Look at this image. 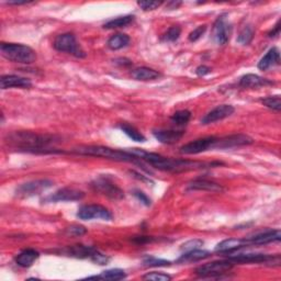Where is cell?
<instances>
[{"label": "cell", "mask_w": 281, "mask_h": 281, "mask_svg": "<svg viewBox=\"0 0 281 281\" xmlns=\"http://www.w3.org/2000/svg\"><path fill=\"white\" fill-rule=\"evenodd\" d=\"M29 3H31V2H27V0H20V2H19V0H18V2H17V0H16V2H8L9 5H17V6L18 5H25V4H29Z\"/></svg>", "instance_id": "f6af8a7d"}, {"label": "cell", "mask_w": 281, "mask_h": 281, "mask_svg": "<svg viewBox=\"0 0 281 281\" xmlns=\"http://www.w3.org/2000/svg\"><path fill=\"white\" fill-rule=\"evenodd\" d=\"M211 73V68L206 66V65H202V66H199L197 69H195V74L198 76H206L208 74Z\"/></svg>", "instance_id": "b9f144b4"}, {"label": "cell", "mask_w": 281, "mask_h": 281, "mask_svg": "<svg viewBox=\"0 0 281 281\" xmlns=\"http://www.w3.org/2000/svg\"><path fill=\"white\" fill-rule=\"evenodd\" d=\"M66 232L70 235H75V236H81V235L86 234L87 230L84 226H81V225H73V226L68 227Z\"/></svg>", "instance_id": "60d3db41"}, {"label": "cell", "mask_w": 281, "mask_h": 281, "mask_svg": "<svg viewBox=\"0 0 281 281\" xmlns=\"http://www.w3.org/2000/svg\"><path fill=\"white\" fill-rule=\"evenodd\" d=\"M91 187L97 192H100L106 197L113 199V200H121L124 198V192L117 187L112 180H110L107 177H99L91 182Z\"/></svg>", "instance_id": "ba28073f"}, {"label": "cell", "mask_w": 281, "mask_h": 281, "mask_svg": "<svg viewBox=\"0 0 281 281\" xmlns=\"http://www.w3.org/2000/svg\"><path fill=\"white\" fill-rule=\"evenodd\" d=\"M143 279H145V280H153V281H169V280H172V277L169 276V274H167V273L153 271V272L146 273L145 276H143Z\"/></svg>", "instance_id": "e575fe53"}, {"label": "cell", "mask_w": 281, "mask_h": 281, "mask_svg": "<svg viewBox=\"0 0 281 281\" xmlns=\"http://www.w3.org/2000/svg\"><path fill=\"white\" fill-rule=\"evenodd\" d=\"M52 186H53V181L49 179L32 180L19 186L16 189V194L19 198H29L32 195L40 194L41 192L48 190Z\"/></svg>", "instance_id": "52a82bcc"}, {"label": "cell", "mask_w": 281, "mask_h": 281, "mask_svg": "<svg viewBox=\"0 0 281 281\" xmlns=\"http://www.w3.org/2000/svg\"><path fill=\"white\" fill-rule=\"evenodd\" d=\"M131 75H132L134 79L141 81V82L154 81V79H157L158 77H160V74L158 73L157 70H155L153 68H148V67L136 68V69L132 70Z\"/></svg>", "instance_id": "cb8c5ba5"}, {"label": "cell", "mask_w": 281, "mask_h": 281, "mask_svg": "<svg viewBox=\"0 0 281 281\" xmlns=\"http://www.w3.org/2000/svg\"><path fill=\"white\" fill-rule=\"evenodd\" d=\"M153 135L157 141L163 144H175L182 139L185 135L184 131L176 130H154Z\"/></svg>", "instance_id": "9a60e30c"}, {"label": "cell", "mask_w": 281, "mask_h": 281, "mask_svg": "<svg viewBox=\"0 0 281 281\" xmlns=\"http://www.w3.org/2000/svg\"><path fill=\"white\" fill-rule=\"evenodd\" d=\"M250 245L248 239H239V238H228L225 240H222L215 247V252L217 253H232L234 251H237L242 247H245Z\"/></svg>", "instance_id": "e0dca14e"}, {"label": "cell", "mask_w": 281, "mask_h": 281, "mask_svg": "<svg viewBox=\"0 0 281 281\" xmlns=\"http://www.w3.org/2000/svg\"><path fill=\"white\" fill-rule=\"evenodd\" d=\"M70 152L78 155L103 157V158H108L115 162H128V163H136V164H140L139 158L135 157L134 155L130 154L127 151H120V149H113V148L100 146V145H81V146L74 147Z\"/></svg>", "instance_id": "3957f363"}, {"label": "cell", "mask_w": 281, "mask_h": 281, "mask_svg": "<svg viewBox=\"0 0 281 281\" xmlns=\"http://www.w3.org/2000/svg\"><path fill=\"white\" fill-rule=\"evenodd\" d=\"M188 190H204V191H211V192H222L224 188L221 185L206 179H197L191 181L188 185Z\"/></svg>", "instance_id": "ac0fdd59"}, {"label": "cell", "mask_w": 281, "mask_h": 281, "mask_svg": "<svg viewBox=\"0 0 281 281\" xmlns=\"http://www.w3.org/2000/svg\"><path fill=\"white\" fill-rule=\"evenodd\" d=\"M180 34H181V29L179 27H177V25H174V27L169 28L166 33L163 35V41L175 42L178 40Z\"/></svg>", "instance_id": "d6a6232c"}, {"label": "cell", "mask_w": 281, "mask_h": 281, "mask_svg": "<svg viewBox=\"0 0 281 281\" xmlns=\"http://www.w3.org/2000/svg\"><path fill=\"white\" fill-rule=\"evenodd\" d=\"M254 34L255 31L252 25H246V27H244L243 30L239 32L237 36V42L242 45H248L253 41Z\"/></svg>", "instance_id": "4dcf8cb0"}, {"label": "cell", "mask_w": 281, "mask_h": 281, "mask_svg": "<svg viewBox=\"0 0 281 281\" xmlns=\"http://www.w3.org/2000/svg\"><path fill=\"white\" fill-rule=\"evenodd\" d=\"M211 256V253L204 250H192L186 252L184 255H181V257L177 260L178 263H195V261H200L202 259L209 258Z\"/></svg>", "instance_id": "d4e9b609"}, {"label": "cell", "mask_w": 281, "mask_h": 281, "mask_svg": "<svg viewBox=\"0 0 281 281\" xmlns=\"http://www.w3.org/2000/svg\"><path fill=\"white\" fill-rule=\"evenodd\" d=\"M181 5V2H169L167 5H166V8L167 9H177L179 6Z\"/></svg>", "instance_id": "ee69618b"}, {"label": "cell", "mask_w": 281, "mask_h": 281, "mask_svg": "<svg viewBox=\"0 0 281 281\" xmlns=\"http://www.w3.org/2000/svg\"><path fill=\"white\" fill-rule=\"evenodd\" d=\"M254 143V140L251 136L245 134H233L224 136L222 139H217L215 141L213 148H232V147H238L244 145H251Z\"/></svg>", "instance_id": "7c38bea8"}, {"label": "cell", "mask_w": 281, "mask_h": 281, "mask_svg": "<svg viewBox=\"0 0 281 281\" xmlns=\"http://www.w3.org/2000/svg\"><path fill=\"white\" fill-rule=\"evenodd\" d=\"M234 111L235 109L233 106H231V104H221V106L214 108L213 110L210 111V112L207 113L204 117H202L201 123L207 126V124L221 121L225 119V117L232 115L234 113Z\"/></svg>", "instance_id": "5bb4252c"}, {"label": "cell", "mask_w": 281, "mask_h": 281, "mask_svg": "<svg viewBox=\"0 0 281 281\" xmlns=\"http://www.w3.org/2000/svg\"><path fill=\"white\" fill-rule=\"evenodd\" d=\"M202 245H204V240L191 239V240L186 242L185 244H182L181 250L185 251V252H189V251H192V250H198V248H200Z\"/></svg>", "instance_id": "d590c367"}, {"label": "cell", "mask_w": 281, "mask_h": 281, "mask_svg": "<svg viewBox=\"0 0 281 281\" xmlns=\"http://www.w3.org/2000/svg\"><path fill=\"white\" fill-rule=\"evenodd\" d=\"M0 51H2V54L5 58L15 63L31 64L36 60L34 50L23 44L2 43Z\"/></svg>", "instance_id": "277c9868"}, {"label": "cell", "mask_w": 281, "mask_h": 281, "mask_svg": "<svg viewBox=\"0 0 281 281\" xmlns=\"http://www.w3.org/2000/svg\"><path fill=\"white\" fill-rule=\"evenodd\" d=\"M8 142L18 146L19 149L28 152L49 151V146L56 143L55 136L48 134H36L32 132H15L8 136Z\"/></svg>", "instance_id": "7a4b0ae2"}, {"label": "cell", "mask_w": 281, "mask_h": 281, "mask_svg": "<svg viewBox=\"0 0 281 281\" xmlns=\"http://www.w3.org/2000/svg\"><path fill=\"white\" fill-rule=\"evenodd\" d=\"M234 267V263L231 260H219L212 261L206 265H202L195 269V273L201 278H218L221 274L230 271Z\"/></svg>", "instance_id": "8992f818"}, {"label": "cell", "mask_w": 281, "mask_h": 281, "mask_svg": "<svg viewBox=\"0 0 281 281\" xmlns=\"http://www.w3.org/2000/svg\"><path fill=\"white\" fill-rule=\"evenodd\" d=\"M53 47L58 52L71 54L77 58L86 57V53L77 42L76 36L73 33H63L57 35L54 40Z\"/></svg>", "instance_id": "5b68a950"}, {"label": "cell", "mask_w": 281, "mask_h": 281, "mask_svg": "<svg viewBox=\"0 0 281 281\" xmlns=\"http://www.w3.org/2000/svg\"><path fill=\"white\" fill-rule=\"evenodd\" d=\"M134 20V16H123V17H117L112 20L108 21L107 23L103 24V29H117V28H124L129 25L130 23H132Z\"/></svg>", "instance_id": "83f0119b"}, {"label": "cell", "mask_w": 281, "mask_h": 281, "mask_svg": "<svg viewBox=\"0 0 281 281\" xmlns=\"http://www.w3.org/2000/svg\"><path fill=\"white\" fill-rule=\"evenodd\" d=\"M139 7H141L144 11H152L157 9L162 5L160 2H139L137 3Z\"/></svg>", "instance_id": "74e56055"}, {"label": "cell", "mask_w": 281, "mask_h": 281, "mask_svg": "<svg viewBox=\"0 0 281 281\" xmlns=\"http://www.w3.org/2000/svg\"><path fill=\"white\" fill-rule=\"evenodd\" d=\"M263 104H265L266 107H268L269 109L276 110V111H280L281 110V99L280 96H271V97H267L265 99L261 100Z\"/></svg>", "instance_id": "836d02e7"}, {"label": "cell", "mask_w": 281, "mask_h": 281, "mask_svg": "<svg viewBox=\"0 0 281 281\" xmlns=\"http://www.w3.org/2000/svg\"><path fill=\"white\" fill-rule=\"evenodd\" d=\"M127 278V273L124 270L122 269H109L103 271L99 276H90L87 279H102V280H122V279H126Z\"/></svg>", "instance_id": "4316f807"}, {"label": "cell", "mask_w": 281, "mask_h": 281, "mask_svg": "<svg viewBox=\"0 0 281 281\" xmlns=\"http://www.w3.org/2000/svg\"><path fill=\"white\" fill-rule=\"evenodd\" d=\"M77 218L81 220H93V219H101L106 221L112 220V213L107 208L99 205H88L83 206L77 212Z\"/></svg>", "instance_id": "9c48e42d"}, {"label": "cell", "mask_w": 281, "mask_h": 281, "mask_svg": "<svg viewBox=\"0 0 281 281\" xmlns=\"http://www.w3.org/2000/svg\"><path fill=\"white\" fill-rule=\"evenodd\" d=\"M85 197V193L82 190H77L74 188H62L57 190L50 197L45 198V202H64V201H79Z\"/></svg>", "instance_id": "4fadbf2b"}, {"label": "cell", "mask_w": 281, "mask_h": 281, "mask_svg": "<svg viewBox=\"0 0 281 281\" xmlns=\"http://www.w3.org/2000/svg\"><path fill=\"white\" fill-rule=\"evenodd\" d=\"M280 33V20L277 22V24L274 25V28L268 33V36L269 37H274V36H278Z\"/></svg>", "instance_id": "7bdbcfd3"}, {"label": "cell", "mask_w": 281, "mask_h": 281, "mask_svg": "<svg viewBox=\"0 0 281 281\" xmlns=\"http://www.w3.org/2000/svg\"><path fill=\"white\" fill-rule=\"evenodd\" d=\"M119 128L123 131L124 134H127L130 137L131 140H133L135 142H141V143L146 141L145 136L143 135L139 130H136L134 127L130 126V124L122 123V124H120Z\"/></svg>", "instance_id": "f1b7e54d"}, {"label": "cell", "mask_w": 281, "mask_h": 281, "mask_svg": "<svg viewBox=\"0 0 281 281\" xmlns=\"http://www.w3.org/2000/svg\"><path fill=\"white\" fill-rule=\"evenodd\" d=\"M281 239V232L279 230L267 231L264 233H260L256 236L248 238L250 244L253 245H266L272 243V242H280Z\"/></svg>", "instance_id": "ffe728a7"}, {"label": "cell", "mask_w": 281, "mask_h": 281, "mask_svg": "<svg viewBox=\"0 0 281 281\" xmlns=\"http://www.w3.org/2000/svg\"><path fill=\"white\" fill-rule=\"evenodd\" d=\"M130 154L134 155L141 160H144L148 163L149 165L159 169L164 172H172V173H182L194 171V169L206 168L207 166H213V164H206L201 162H193L187 159H173L169 157H165L156 153H149L140 148H130L128 149Z\"/></svg>", "instance_id": "6da1fadb"}, {"label": "cell", "mask_w": 281, "mask_h": 281, "mask_svg": "<svg viewBox=\"0 0 281 281\" xmlns=\"http://www.w3.org/2000/svg\"><path fill=\"white\" fill-rule=\"evenodd\" d=\"M171 119L176 126H179V127L186 126V124L191 119V112L188 110H180V111H177V112H175L172 115Z\"/></svg>", "instance_id": "f546056e"}, {"label": "cell", "mask_w": 281, "mask_h": 281, "mask_svg": "<svg viewBox=\"0 0 281 281\" xmlns=\"http://www.w3.org/2000/svg\"><path fill=\"white\" fill-rule=\"evenodd\" d=\"M133 194H134V197H135L137 200H139V201H141L142 204L144 205V206H146V207L151 206V204H152L151 199H149V198L147 197L146 193H144V192L141 191V190H137V189H136V190L133 191Z\"/></svg>", "instance_id": "ab89813d"}, {"label": "cell", "mask_w": 281, "mask_h": 281, "mask_svg": "<svg viewBox=\"0 0 281 281\" xmlns=\"http://www.w3.org/2000/svg\"><path fill=\"white\" fill-rule=\"evenodd\" d=\"M217 137L214 136H208V137H202V139L194 140L188 144L180 147V153L185 155H195L200 154L202 152H206L208 149L213 148V145Z\"/></svg>", "instance_id": "8fae6325"}, {"label": "cell", "mask_w": 281, "mask_h": 281, "mask_svg": "<svg viewBox=\"0 0 281 281\" xmlns=\"http://www.w3.org/2000/svg\"><path fill=\"white\" fill-rule=\"evenodd\" d=\"M32 84L30 79L24 77H20L17 75H5L0 78V87L2 89H9V88H30Z\"/></svg>", "instance_id": "2e32d148"}, {"label": "cell", "mask_w": 281, "mask_h": 281, "mask_svg": "<svg viewBox=\"0 0 281 281\" xmlns=\"http://www.w3.org/2000/svg\"><path fill=\"white\" fill-rule=\"evenodd\" d=\"M38 256H40L38 252H36L35 250H32V248H29V250H24L18 255L16 257V263L18 266L28 268L32 266V264L38 258Z\"/></svg>", "instance_id": "603a6c76"}, {"label": "cell", "mask_w": 281, "mask_h": 281, "mask_svg": "<svg viewBox=\"0 0 281 281\" xmlns=\"http://www.w3.org/2000/svg\"><path fill=\"white\" fill-rule=\"evenodd\" d=\"M232 30V24L227 21V15L220 16L213 27L214 40L220 45L226 44L230 41Z\"/></svg>", "instance_id": "30bf717a"}, {"label": "cell", "mask_w": 281, "mask_h": 281, "mask_svg": "<svg viewBox=\"0 0 281 281\" xmlns=\"http://www.w3.org/2000/svg\"><path fill=\"white\" fill-rule=\"evenodd\" d=\"M129 43H130L129 35L123 34V33H116L109 38L107 45L110 50L116 51V50H121L123 48L128 47Z\"/></svg>", "instance_id": "484cf974"}, {"label": "cell", "mask_w": 281, "mask_h": 281, "mask_svg": "<svg viewBox=\"0 0 281 281\" xmlns=\"http://www.w3.org/2000/svg\"><path fill=\"white\" fill-rule=\"evenodd\" d=\"M280 64V52L277 48H272L267 52V54L261 58L258 63V68L261 70H267L274 65Z\"/></svg>", "instance_id": "7402d4cb"}, {"label": "cell", "mask_w": 281, "mask_h": 281, "mask_svg": "<svg viewBox=\"0 0 281 281\" xmlns=\"http://www.w3.org/2000/svg\"><path fill=\"white\" fill-rule=\"evenodd\" d=\"M143 265L145 267H166L171 265V261L152 257V256H146L144 259H143Z\"/></svg>", "instance_id": "1f68e13d"}, {"label": "cell", "mask_w": 281, "mask_h": 281, "mask_svg": "<svg viewBox=\"0 0 281 281\" xmlns=\"http://www.w3.org/2000/svg\"><path fill=\"white\" fill-rule=\"evenodd\" d=\"M238 84L242 88H252V89L267 86V85H273L272 82L265 79V78H261L260 76L255 74H247L242 76Z\"/></svg>", "instance_id": "d6986e66"}, {"label": "cell", "mask_w": 281, "mask_h": 281, "mask_svg": "<svg viewBox=\"0 0 281 281\" xmlns=\"http://www.w3.org/2000/svg\"><path fill=\"white\" fill-rule=\"evenodd\" d=\"M97 250L93 246H85V245H74L70 246L64 251V253L70 257L75 258H90L94 256Z\"/></svg>", "instance_id": "44dd1931"}, {"label": "cell", "mask_w": 281, "mask_h": 281, "mask_svg": "<svg viewBox=\"0 0 281 281\" xmlns=\"http://www.w3.org/2000/svg\"><path fill=\"white\" fill-rule=\"evenodd\" d=\"M91 260L95 261V263H97V264H99V265H107L109 263L110 258L107 256V255L101 254L99 251H97L94 254V256L91 257Z\"/></svg>", "instance_id": "f35d334b"}, {"label": "cell", "mask_w": 281, "mask_h": 281, "mask_svg": "<svg viewBox=\"0 0 281 281\" xmlns=\"http://www.w3.org/2000/svg\"><path fill=\"white\" fill-rule=\"evenodd\" d=\"M206 31H207V25H200V27L194 29L191 33L189 34V41L190 42L198 41L199 38H201L202 35L206 33Z\"/></svg>", "instance_id": "8d00e7d4"}]
</instances>
